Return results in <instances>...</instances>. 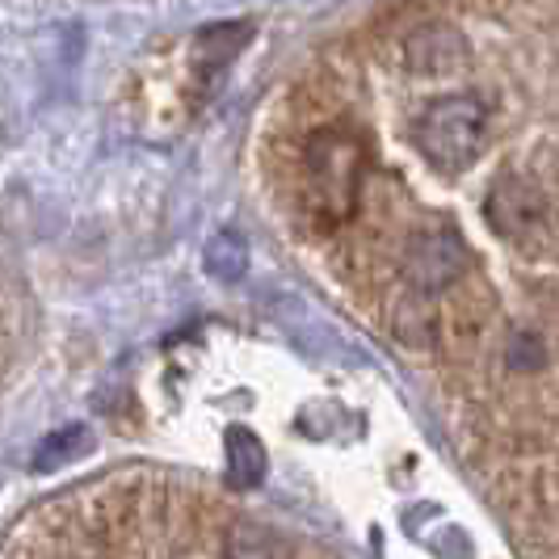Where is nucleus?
<instances>
[{"label": "nucleus", "instance_id": "obj_1", "mask_svg": "<svg viewBox=\"0 0 559 559\" xmlns=\"http://www.w3.org/2000/svg\"><path fill=\"white\" fill-rule=\"evenodd\" d=\"M362 165L366 147L349 127H320L308 140V194L329 224H341L358 211Z\"/></svg>", "mask_w": 559, "mask_h": 559}, {"label": "nucleus", "instance_id": "obj_2", "mask_svg": "<svg viewBox=\"0 0 559 559\" xmlns=\"http://www.w3.org/2000/svg\"><path fill=\"white\" fill-rule=\"evenodd\" d=\"M413 140H417L420 156L433 160L438 168H467L484 152L488 140V110L472 93H450L429 102L420 118L413 122Z\"/></svg>", "mask_w": 559, "mask_h": 559}, {"label": "nucleus", "instance_id": "obj_3", "mask_svg": "<svg viewBox=\"0 0 559 559\" xmlns=\"http://www.w3.org/2000/svg\"><path fill=\"white\" fill-rule=\"evenodd\" d=\"M467 270V249L459 240V231L450 227H429L413 236V245L404 252V278L417 286L420 295H438L450 282Z\"/></svg>", "mask_w": 559, "mask_h": 559}, {"label": "nucleus", "instance_id": "obj_4", "mask_svg": "<svg viewBox=\"0 0 559 559\" xmlns=\"http://www.w3.org/2000/svg\"><path fill=\"white\" fill-rule=\"evenodd\" d=\"M538 215H543V198L534 194L526 181L504 177V181L492 186V198H488V219H492L497 231H504V236L534 231Z\"/></svg>", "mask_w": 559, "mask_h": 559}, {"label": "nucleus", "instance_id": "obj_5", "mask_svg": "<svg viewBox=\"0 0 559 559\" xmlns=\"http://www.w3.org/2000/svg\"><path fill=\"white\" fill-rule=\"evenodd\" d=\"M265 467H270V459H265L261 438L252 429H245V425L227 429V484L236 492H249V488H257L265 479Z\"/></svg>", "mask_w": 559, "mask_h": 559}, {"label": "nucleus", "instance_id": "obj_6", "mask_svg": "<svg viewBox=\"0 0 559 559\" xmlns=\"http://www.w3.org/2000/svg\"><path fill=\"white\" fill-rule=\"evenodd\" d=\"M93 450V433L84 425H68V429H56L43 438V447L34 450V467L38 472H56L63 463H76Z\"/></svg>", "mask_w": 559, "mask_h": 559}, {"label": "nucleus", "instance_id": "obj_7", "mask_svg": "<svg viewBox=\"0 0 559 559\" xmlns=\"http://www.w3.org/2000/svg\"><path fill=\"white\" fill-rule=\"evenodd\" d=\"M249 270V245L236 231H219L206 245V274L215 282H240Z\"/></svg>", "mask_w": 559, "mask_h": 559}, {"label": "nucleus", "instance_id": "obj_8", "mask_svg": "<svg viewBox=\"0 0 559 559\" xmlns=\"http://www.w3.org/2000/svg\"><path fill=\"white\" fill-rule=\"evenodd\" d=\"M509 362L518 366V370H534V366L543 362L538 341H534L531 333H518V336H513V345H509Z\"/></svg>", "mask_w": 559, "mask_h": 559}]
</instances>
